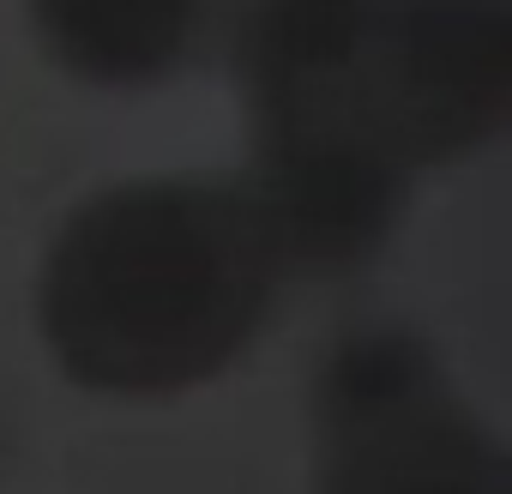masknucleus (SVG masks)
<instances>
[{
	"label": "nucleus",
	"instance_id": "obj_1",
	"mask_svg": "<svg viewBox=\"0 0 512 494\" xmlns=\"http://www.w3.org/2000/svg\"><path fill=\"white\" fill-rule=\"evenodd\" d=\"M278 254L356 266L416 169L488 145L512 103L506 0H272L247 43Z\"/></svg>",
	"mask_w": 512,
	"mask_h": 494
},
{
	"label": "nucleus",
	"instance_id": "obj_4",
	"mask_svg": "<svg viewBox=\"0 0 512 494\" xmlns=\"http://www.w3.org/2000/svg\"><path fill=\"white\" fill-rule=\"evenodd\" d=\"M37 37L85 85H151L199 31V0H31Z\"/></svg>",
	"mask_w": 512,
	"mask_h": 494
},
{
	"label": "nucleus",
	"instance_id": "obj_2",
	"mask_svg": "<svg viewBox=\"0 0 512 494\" xmlns=\"http://www.w3.org/2000/svg\"><path fill=\"white\" fill-rule=\"evenodd\" d=\"M266 211L217 181H127L67 217L43 266V338L79 386L157 398L229 368L278 296Z\"/></svg>",
	"mask_w": 512,
	"mask_h": 494
},
{
	"label": "nucleus",
	"instance_id": "obj_3",
	"mask_svg": "<svg viewBox=\"0 0 512 494\" xmlns=\"http://www.w3.org/2000/svg\"><path fill=\"white\" fill-rule=\"evenodd\" d=\"M320 494H512V476L422 344L356 338L326 374Z\"/></svg>",
	"mask_w": 512,
	"mask_h": 494
}]
</instances>
